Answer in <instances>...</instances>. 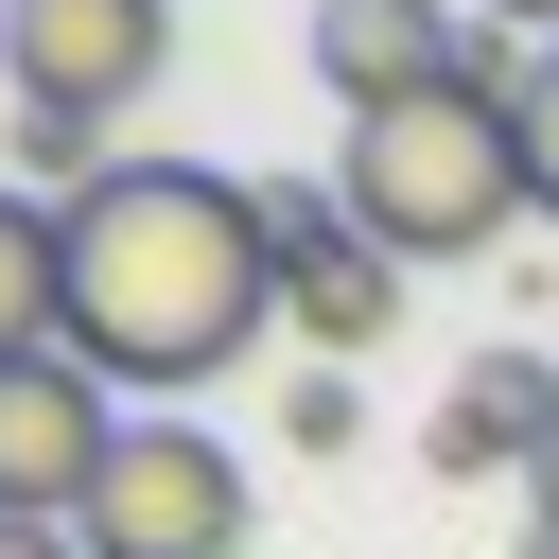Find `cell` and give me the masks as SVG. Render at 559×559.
<instances>
[{
    "mask_svg": "<svg viewBox=\"0 0 559 559\" xmlns=\"http://www.w3.org/2000/svg\"><path fill=\"white\" fill-rule=\"evenodd\" d=\"M52 245H70V367L105 402H175L245 367L280 314V227L210 157H122L87 210H52Z\"/></svg>",
    "mask_w": 559,
    "mask_h": 559,
    "instance_id": "6da1fadb",
    "label": "cell"
},
{
    "mask_svg": "<svg viewBox=\"0 0 559 559\" xmlns=\"http://www.w3.org/2000/svg\"><path fill=\"white\" fill-rule=\"evenodd\" d=\"M332 210L419 280V262H489L542 192H524V105L507 87H437V105H384V122H349L332 140Z\"/></svg>",
    "mask_w": 559,
    "mask_h": 559,
    "instance_id": "7a4b0ae2",
    "label": "cell"
},
{
    "mask_svg": "<svg viewBox=\"0 0 559 559\" xmlns=\"http://www.w3.org/2000/svg\"><path fill=\"white\" fill-rule=\"evenodd\" d=\"M70 542L87 559H245V454L210 419H122V454H105Z\"/></svg>",
    "mask_w": 559,
    "mask_h": 559,
    "instance_id": "3957f363",
    "label": "cell"
},
{
    "mask_svg": "<svg viewBox=\"0 0 559 559\" xmlns=\"http://www.w3.org/2000/svg\"><path fill=\"white\" fill-rule=\"evenodd\" d=\"M157 70H175V0H0V87L17 105L122 122Z\"/></svg>",
    "mask_w": 559,
    "mask_h": 559,
    "instance_id": "277c9868",
    "label": "cell"
},
{
    "mask_svg": "<svg viewBox=\"0 0 559 559\" xmlns=\"http://www.w3.org/2000/svg\"><path fill=\"white\" fill-rule=\"evenodd\" d=\"M262 227H280V332H297L314 367H349V349H384V332H402V262H384L332 192H297V175H280V192H262Z\"/></svg>",
    "mask_w": 559,
    "mask_h": 559,
    "instance_id": "5b68a950",
    "label": "cell"
},
{
    "mask_svg": "<svg viewBox=\"0 0 559 559\" xmlns=\"http://www.w3.org/2000/svg\"><path fill=\"white\" fill-rule=\"evenodd\" d=\"M105 454H122V402H105L70 349L0 367V524H87Z\"/></svg>",
    "mask_w": 559,
    "mask_h": 559,
    "instance_id": "8992f818",
    "label": "cell"
},
{
    "mask_svg": "<svg viewBox=\"0 0 559 559\" xmlns=\"http://www.w3.org/2000/svg\"><path fill=\"white\" fill-rule=\"evenodd\" d=\"M454 70H472V0H314V87H332L349 122L437 105Z\"/></svg>",
    "mask_w": 559,
    "mask_h": 559,
    "instance_id": "52a82bcc",
    "label": "cell"
},
{
    "mask_svg": "<svg viewBox=\"0 0 559 559\" xmlns=\"http://www.w3.org/2000/svg\"><path fill=\"white\" fill-rule=\"evenodd\" d=\"M542 437H559V367H542V349H472V367L437 384V419H419L437 472H542Z\"/></svg>",
    "mask_w": 559,
    "mask_h": 559,
    "instance_id": "ba28073f",
    "label": "cell"
},
{
    "mask_svg": "<svg viewBox=\"0 0 559 559\" xmlns=\"http://www.w3.org/2000/svg\"><path fill=\"white\" fill-rule=\"evenodd\" d=\"M35 349H70V245L35 192H0V367H35Z\"/></svg>",
    "mask_w": 559,
    "mask_h": 559,
    "instance_id": "9c48e42d",
    "label": "cell"
},
{
    "mask_svg": "<svg viewBox=\"0 0 559 559\" xmlns=\"http://www.w3.org/2000/svg\"><path fill=\"white\" fill-rule=\"evenodd\" d=\"M349 437H367V384L349 367H297L280 384V454H349Z\"/></svg>",
    "mask_w": 559,
    "mask_h": 559,
    "instance_id": "30bf717a",
    "label": "cell"
},
{
    "mask_svg": "<svg viewBox=\"0 0 559 559\" xmlns=\"http://www.w3.org/2000/svg\"><path fill=\"white\" fill-rule=\"evenodd\" d=\"M524 192H542V227H559V52L524 70Z\"/></svg>",
    "mask_w": 559,
    "mask_h": 559,
    "instance_id": "8fae6325",
    "label": "cell"
},
{
    "mask_svg": "<svg viewBox=\"0 0 559 559\" xmlns=\"http://www.w3.org/2000/svg\"><path fill=\"white\" fill-rule=\"evenodd\" d=\"M524 559H559V437H542V472H524Z\"/></svg>",
    "mask_w": 559,
    "mask_h": 559,
    "instance_id": "7c38bea8",
    "label": "cell"
},
{
    "mask_svg": "<svg viewBox=\"0 0 559 559\" xmlns=\"http://www.w3.org/2000/svg\"><path fill=\"white\" fill-rule=\"evenodd\" d=\"M489 35H524V52H559V0H472Z\"/></svg>",
    "mask_w": 559,
    "mask_h": 559,
    "instance_id": "4fadbf2b",
    "label": "cell"
},
{
    "mask_svg": "<svg viewBox=\"0 0 559 559\" xmlns=\"http://www.w3.org/2000/svg\"><path fill=\"white\" fill-rule=\"evenodd\" d=\"M0 559H87V542L70 524H0Z\"/></svg>",
    "mask_w": 559,
    "mask_h": 559,
    "instance_id": "5bb4252c",
    "label": "cell"
}]
</instances>
